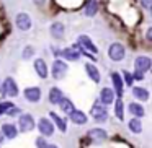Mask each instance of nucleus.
I'll return each mask as SVG.
<instances>
[{"mask_svg":"<svg viewBox=\"0 0 152 148\" xmlns=\"http://www.w3.org/2000/svg\"><path fill=\"white\" fill-rule=\"evenodd\" d=\"M18 129L21 132H31L34 129V119L31 114H21L18 119Z\"/></svg>","mask_w":152,"mask_h":148,"instance_id":"4","label":"nucleus"},{"mask_svg":"<svg viewBox=\"0 0 152 148\" xmlns=\"http://www.w3.org/2000/svg\"><path fill=\"white\" fill-rule=\"evenodd\" d=\"M2 93L7 95V96H10V98L18 96V86H17V83H15V80L12 78V77L5 78L4 85H2Z\"/></svg>","mask_w":152,"mask_h":148,"instance_id":"3","label":"nucleus"},{"mask_svg":"<svg viewBox=\"0 0 152 148\" xmlns=\"http://www.w3.org/2000/svg\"><path fill=\"white\" fill-rule=\"evenodd\" d=\"M49 117L54 121V124L57 125V129H59L61 132H66L67 130V125H66V121H64L62 117H59V116L56 114V112H49Z\"/></svg>","mask_w":152,"mask_h":148,"instance_id":"23","label":"nucleus"},{"mask_svg":"<svg viewBox=\"0 0 152 148\" xmlns=\"http://www.w3.org/2000/svg\"><path fill=\"white\" fill-rule=\"evenodd\" d=\"M23 95L30 103H38L41 99V90L39 86H30V88H25Z\"/></svg>","mask_w":152,"mask_h":148,"instance_id":"8","label":"nucleus"},{"mask_svg":"<svg viewBox=\"0 0 152 148\" xmlns=\"http://www.w3.org/2000/svg\"><path fill=\"white\" fill-rule=\"evenodd\" d=\"M132 78H134V80H144V73L139 72V70H136V72L132 73Z\"/></svg>","mask_w":152,"mask_h":148,"instance_id":"33","label":"nucleus"},{"mask_svg":"<svg viewBox=\"0 0 152 148\" xmlns=\"http://www.w3.org/2000/svg\"><path fill=\"white\" fill-rule=\"evenodd\" d=\"M15 25H17L18 30L21 31H28L31 28V18L28 17V13H25V12H21V13L17 15V18H15Z\"/></svg>","mask_w":152,"mask_h":148,"instance_id":"7","label":"nucleus"},{"mask_svg":"<svg viewBox=\"0 0 152 148\" xmlns=\"http://www.w3.org/2000/svg\"><path fill=\"white\" fill-rule=\"evenodd\" d=\"M123 82H126V85L131 86L132 82H134V78H132V75L129 72H123Z\"/></svg>","mask_w":152,"mask_h":148,"instance_id":"30","label":"nucleus"},{"mask_svg":"<svg viewBox=\"0 0 152 148\" xmlns=\"http://www.w3.org/2000/svg\"><path fill=\"white\" fill-rule=\"evenodd\" d=\"M147 41H152V30L147 31Z\"/></svg>","mask_w":152,"mask_h":148,"instance_id":"36","label":"nucleus"},{"mask_svg":"<svg viewBox=\"0 0 152 148\" xmlns=\"http://www.w3.org/2000/svg\"><path fill=\"white\" fill-rule=\"evenodd\" d=\"M96 12H98V2L96 0H87L85 8H83L85 17H95Z\"/></svg>","mask_w":152,"mask_h":148,"instance_id":"17","label":"nucleus"},{"mask_svg":"<svg viewBox=\"0 0 152 148\" xmlns=\"http://www.w3.org/2000/svg\"><path fill=\"white\" fill-rule=\"evenodd\" d=\"M132 95H134V98L139 99V101H147L149 99V91L145 88H141V86L132 88Z\"/></svg>","mask_w":152,"mask_h":148,"instance_id":"20","label":"nucleus"},{"mask_svg":"<svg viewBox=\"0 0 152 148\" xmlns=\"http://www.w3.org/2000/svg\"><path fill=\"white\" fill-rule=\"evenodd\" d=\"M124 47L119 43H113L111 46L108 47V57L113 60V62H119V60L124 59Z\"/></svg>","mask_w":152,"mask_h":148,"instance_id":"1","label":"nucleus"},{"mask_svg":"<svg viewBox=\"0 0 152 148\" xmlns=\"http://www.w3.org/2000/svg\"><path fill=\"white\" fill-rule=\"evenodd\" d=\"M70 121L74 122V124H77V125H83V124H87V114L85 112H82V111H77V109H74L72 112H70Z\"/></svg>","mask_w":152,"mask_h":148,"instance_id":"15","label":"nucleus"},{"mask_svg":"<svg viewBox=\"0 0 152 148\" xmlns=\"http://www.w3.org/2000/svg\"><path fill=\"white\" fill-rule=\"evenodd\" d=\"M151 65H152L151 59H149V57H145V56H139L137 59L134 60L136 70H139V72H142V73L149 72V70H151Z\"/></svg>","mask_w":152,"mask_h":148,"instance_id":"9","label":"nucleus"},{"mask_svg":"<svg viewBox=\"0 0 152 148\" xmlns=\"http://www.w3.org/2000/svg\"><path fill=\"white\" fill-rule=\"evenodd\" d=\"M53 78L54 80H61V78H64L66 77V73H67V64L64 62V60H61V59H56L54 60V64H53Z\"/></svg>","mask_w":152,"mask_h":148,"instance_id":"2","label":"nucleus"},{"mask_svg":"<svg viewBox=\"0 0 152 148\" xmlns=\"http://www.w3.org/2000/svg\"><path fill=\"white\" fill-rule=\"evenodd\" d=\"M100 101H102L103 106H108L115 103V91L111 88H103L102 93H100Z\"/></svg>","mask_w":152,"mask_h":148,"instance_id":"11","label":"nucleus"},{"mask_svg":"<svg viewBox=\"0 0 152 148\" xmlns=\"http://www.w3.org/2000/svg\"><path fill=\"white\" fill-rule=\"evenodd\" d=\"M128 127L132 134H141L142 132V124H141V121H139V117L131 119V121L128 122Z\"/></svg>","mask_w":152,"mask_h":148,"instance_id":"24","label":"nucleus"},{"mask_svg":"<svg viewBox=\"0 0 152 148\" xmlns=\"http://www.w3.org/2000/svg\"><path fill=\"white\" fill-rule=\"evenodd\" d=\"M64 33H66V30H64L62 23H54L53 26H51V36H53L54 39H62Z\"/></svg>","mask_w":152,"mask_h":148,"instance_id":"19","label":"nucleus"},{"mask_svg":"<svg viewBox=\"0 0 152 148\" xmlns=\"http://www.w3.org/2000/svg\"><path fill=\"white\" fill-rule=\"evenodd\" d=\"M57 104L61 106V109H62L66 114H70V112L75 109V108H74V104H72V101H70V99H67V98H64V96L61 98V101L57 103Z\"/></svg>","mask_w":152,"mask_h":148,"instance_id":"25","label":"nucleus"},{"mask_svg":"<svg viewBox=\"0 0 152 148\" xmlns=\"http://www.w3.org/2000/svg\"><path fill=\"white\" fill-rule=\"evenodd\" d=\"M46 148H57V147H56V145H48Z\"/></svg>","mask_w":152,"mask_h":148,"instance_id":"38","label":"nucleus"},{"mask_svg":"<svg viewBox=\"0 0 152 148\" xmlns=\"http://www.w3.org/2000/svg\"><path fill=\"white\" fill-rule=\"evenodd\" d=\"M111 82H113V91H115V95H118V96H121L123 95V78H121V75H119L118 72H113L111 73Z\"/></svg>","mask_w":152,"mask_h":148,"instance_id":"12","label":"nucleus"},{"mask_svg":"<svg viewBox=\"0 0 152 148\" xmlns=\"http://www.w3.org/2000/svg\"><path fill=\"white\" fill-rule=\"evenodd\" d=\"M2 134H4L5 138L12 140V138H15L18 135V130H17V127H15L13 124H4L2 125Z\"/></svg>","mask_w":152,"mask_h":148,"instance_id":"18","label":"nucleus"},{"mask_svg":"<svg viewBox=\"0 0 152 148\" xmlns=\"http://www.w3.org/2000/svg\"><path fill=\"white\" fill-rule=\"evenodd\" d=\"M33 52H34V47H33V46H26V47L23 49V54H21V57H23L25 60H26V59H31Z\"/></svg>","mask_w":152,"mask_h":148,"instance_id":"29","label":"nucleus"},{"mask_svg":"<svg viewBox=\"0 0 152 148\" xmlns=\"http://www.w3.org/2000/svg\"><path fill=\"white\" fill-rule=\"evenodd\" d=\"M7 114H8V116H17V114H21V111H20L18 108H15V106H13V108H10V109H8V112H7Z\"/></svg>","mask_w":152,"mask_h":148,"instance_id":"32","label":"nucleus"},{"mask_svg":"<svg viewBox=\"0 0 152 148\" xmlns=\"http://www.w3.org/2000/svg\"><path fill=\"white\" fill-rule=\"evenodd\" d=\"M34 70L39 75V78H48V65L43 59H36L34 60Z\"/></svg>","mask_w":152,"mask_h":148,"instance_id":"16","label":"nucleus"},{"mask_svg":"<svg viewBox=\"0 0 152 148\" xmlns=\"http://www.w3.org/2000/svg\"><path fill=\"white\" fill-rule=\"evenodd\" d=\"M38 130L41 132L43 137H51V135L54 134V125H53V122H51L49 119L43 117V119H39V122H38Z\"/></svg>","mask_w":152,"mask_h":148,"instance_id":"6","label":"nucleus"},{"mask_svg":"<svg viewBox=\"0 0 152 148\" xmlns=\"http://www.w3.org/2000/svg\"><path fill=\"white\" fill-rule=\"evenodd\" d=\"M115 114H116V117H118L119 121L124 119V104H123L121 99H116L115 101Z\"/></svg>","mask_w":152,"mask_h":148,"instance_id":"27","label":"nucleus"},{"mask_svg":"<svg viewBox=\"0 0 152 148\" xmlns=\"http://www.w3.org/2000/svg\"><path fill=\"white\" fill-rule=\"evenodd\" d=\"M90 114H92V117L95 119L96 122H105L106 117H108V112H106L105 106L100 104V103H95L92 108V111H90Z\"/></svg>","mask_w":152,"mask_h":148,"instance_id":"5","label":"nucleus"},{"mask_svg":"<svg viewBox=\"0 0 152 148\" xmlns=\"http://www.w3.org/2000/svg\"><path fill=\"white\" fill-rule=\"evenodd\" d=\"M139 2H141V5L144 8H147V10L152 7V0H139Z\"/></svg>","mask_w":152,"mask_h":148,"instance_id":"34","label":"nucleus"},{"mask_svg":"<svg viewBox=\"0 0 152 148\" xmlns=\"http://www.w3.org/2000/svg\"><path fill=\"white\" fill-rule=\"evenodd\" d=\"M61 56L66 57L67 60H79L80 54L77 52L75 49H72V47H67V49H62V51H61Z\"/></svg>","mask_w":152,"mask_h":148,"instance_id":"22","label":"nucleus"},{"mask_svg":"<svg viewBox=\"0 0 152 148\" xmlns=\"http://www.w3.org/2000/svg\"><path fill=\"white\" fill-rule=\"evenodd\" d=\"M79 46L82 47L83 51H88V52H92V54L98 52L96 46L92 43V39H90L88 36H85V34H80V36H79Z\"/></svg>","mask_w":152,"mask_h":148,"instance_id":"10","label":"nucleus"},{"mask_svg":"<svg viewBox=\"0 0 152 148\" xmlns=\"http://www.w3.org/2000/svg\"><path fill=\"white\" fill-rule=\"evenodd\" d=\"M4 138H5V137H4V134H2V132H0V143H2V142H4Z\"/></svg>","mask_w":152,"mask_h":148,"instance_id":"37","label":"nucleus"},{"mask_svg":"<svg viewBox=\"0 0 152 148\" xmlns=\"http://www.w3.org/2000/svg\"><path fill=\"white\" fill-rule=\"evenodd\" d=\"M36 147L38 148H46L48 147V140L44 137H38L36 138Z\"/></svg>","mask_w":152,"mask_h":148,"instance_id":"31","label":"nucleus"},{"mask_svg":"<svg viewBox=\"0 0 152 148\" xmlns=\"http://www.w3.org/2000/svg\"><path fill=\"white\" fill-rule=\"evenodd\" d=\"M87 137L93 142H103V140H106L108 135H106V132L103 130V129H92V130H88Z\"/></svg>","mask_w":152,"mask_h":148,"instance_id":"14","label":"nucleus"},{"mask_svg":"<svg viewBox=\"0 0 152 148\" xmlns=\"http://www.w3.org/2000/svg\"><path fill=\"white\" fill-rule=\"evenodd\" d=\"M61 98H62V91H61L59 88H51V91H49V103L51 104H57V103L61 101Z\"/></svg>","mask_w":152,"mask_h":148,"instance_id":"26","label":"nucleus"},{"mask_svg":"<svg viewBox=\"0 0 152 148\" xmlns=\"http://www.w3.org/2000/svg\"><path fill=\"white\" fill-rule=\"evenodd\" d=\"M10 108H13V103H12V101H4V103H0V116L7 114Z\"/></svg>","mask_w":152,"mask_h":148,"instance_id":"28","label":"nucleus"},{"mask_svg":"<svg viewBox=\"0 0 152 148\" xmlns=\"http://www.w3.org/2000/svg\"><path fill=\"white\" fill-rule=\"evenodd\" d=\"M85 72H87V75H88L95 83H100V80H102V75H100V70L96 69L93 64H90V62L85 64Z\"/></svg>","mask_w":152,"mask_h":148,"instance_id":"13","label":"nucleus"},{"mask_svg":"<svg viewBox=\"0 0 152 148\" xmlns=\"http://www.w3.org/2000/svg\"><path fill=\"white\" fill-rule=\"evenodd\" d=\"M128 109H129V112H131L134 117H142V116L145 114V111H144V108H142L139 103H131V104L128 106Z\"/></svg>","mask_w":152,"mask_h":148,"instance_id":"21","label":"nucleus"},{"mask_svg":"<svg viewBox=\"0 0 152 148\" xmlns=\"http://www.w3.org/2000/svg\"><path fill=\"white\" fill-rule=\"evenodd\" d=\"M33 2L36 5H39V7H41V5H44V0H33Z\"/></svg>","mask_w":152,"mask_h":148,"instance_id":"35","label":"nucleus"}]
</instances>
